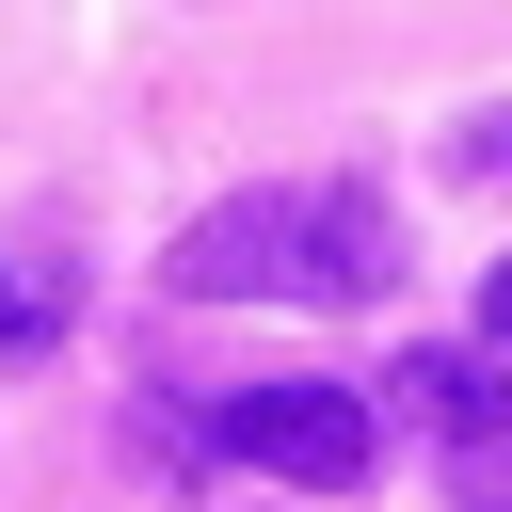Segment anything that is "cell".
I'll list each match as a JSON object with an SVG mask.
<instances>
[{"label": "cell", "mask_w": 512, "mask_h": 512, "mask_svg": "<svg viewBox=\"0 0 512 512\" xmlns=\"http://www.w3.org/2000/svg\"><path fill=\"white\" fill-rule=\"evenodd\" d=\"M464 176H512V112H464Z\"/></svg>", "instance_id": "obj_3"}, {"label": "cell", "mask_w": 512, "mask_h": 512, "mask_svg": "<svg viewBox=\"0 0 512 512\" xmlns=\"http://www.w3.org/2000/svg\"><path fill=\"white\" fill-rule=\"evenodd\" d=\"M208 432H224L240 464H272V480H320V496H336V480H368V448H384V432H368V400H352V384H304V368H288V384H224V416H208Z\"/></svg>", "instance_id": "obj_2"}, {"label": "cell", "mask_w": 512, "mask_h": 512, "mask_svg": "<svg viewBox=\"0 0 512 512\" xmlns=\"http://www.w3.org/2000/svg\"><path fill=\"white\" fill-rule=\"evenodd\" d=\"M0 336H48V288L32 272H0Z\"/></svg>", "instance_id": "obj_4"}, {"label": "cell", "mask_w": 512, "mask_h": 512, "mask_svg": "<svg viewBox=\"0 0 512 512\" xmlns=\"http://www.w3.org/2000/svg\"><path fill=\"white\" fill-rule=\"evenodd\" d=\"M192 304H384L400 288V240H384V192H352V176H304V192H224V208H192L176 224V256H160Z\"/></svg>", "instance_id": "obj_1"}, {"label": "cell", "mask_w": 512, "mask_h": 512, "mask_svg": "<svg viewBox=\"0 0 512 512\" xmlns=\"http://www.w3.org/2000/svg\"><path fill=\"white\" fill-rule=\"evenodd\" d=\"M480 336H496V352H512V256H496V272H480Z\"/></svg>", "instance_id": "obj_5"}]
</instances>
